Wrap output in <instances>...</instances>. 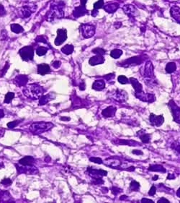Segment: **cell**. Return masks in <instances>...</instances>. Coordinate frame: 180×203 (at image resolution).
<instances>
[{"label":"cell","mask_w":180,"mask_h":203,"mask_svg":"<svg viewBox=\"0 0 180 203\" xmlns=\"http://www.w3.org/2000/svg\"><path fill=\"white\" fill-rule=\"evenodd\" d=\"M43 93H44L43 88L37 84L30 85L23 91V93L25 96L32 99L40 98L41 96H43Z\"/></svg>","instance_id":"obj_1"},{"label":"cell","mask_w":180,"mask_h":203,"mask_svg":"<svg viewBox=\"0 0 180 203\" xmlns=\"http://www.w3.org/2000/svg\"><path fill=\"white\" fill-rule=\"evenodd\" d=\"M64 4H53L47 13V20L53 21L55 18H61L64 16Z\"/></svg>","instance_id":"obj_2"},{"label":"cell","mask_w":180,"mask_h":203,"mask_svg":"<svg viewBox=\"0 0 180 203\" xmlns=\"http://www.w3.org/2000/svg\"><path fill=\"white\" fill-rule=\"evenodd\" d=\"M52 127H53V124L52 123L40 121V122H36L31 124L30 127V130L34 134H41L49 130Z\"/></svg>","instance_id":"obj_3"},{"label":"cell","mask_w":180,"mask_h":203,"mask_svg":"<svg viewBox=\"0 0 180 203\" xmlns=\"http://www.w3.org/2000/svg\"><path fill=\"white\" fill-rule=\"evenodd\" d=\"M79 31L84 38H90L95 34V26L91 24H82L79 27Z\"/></svg>","instance_id":"obj_4"},{"label":"cell","mask_w":180,"mask_h":203,"mask_svg":"<svg viewBox=\"0 0 180 203\" xmlns=\"http://www.w3.org/2000/svg\"><path fill=\"white\" fill-rule=\"evenodd\" d=\"M144 57L143 56H137V57H133L131 58H129L122 62L118 63V66L123 67H128L130 66H136L141 64L144 61Z\"/></svg>","instance_id":"obj_5"},{"label":"cell","mask_w":180,"mask_h":203,"mask_svg":"<svg viewBox=\"0 0 180 203\" xmlns=\"http://www.w3.org/2000/svg\"><path fill=\"white\" fill-rule=\"evenodd\" d=\"M19 54L20 55L21 58L23 61H28L33 59L34 57V49L33 46H27L22 47L19 49Z\"/></svg>","instance_id":"obj_6"},{"label":"cell","mask_w":180,"mask_h":203,"mask_svg":"<svg viewBox=\"0 0 180 203\" xmlns=\"http://www.w3.org/2000/svg\"><path fill=\"white\" fill-rule=\"evenodd\" d=\"M168 106H169L171 109L172 116H173L174 121L175 122L180 124V108L176 104L173 100H171L168 103Z\"/></svg>","instance_id":"obj_7"},{"label":"cell","mask_w":180,"mask_h":203,"mask_svg":"<svg viewBox=\"0 0 180 203\" xmlns=\"http://www.w3.org/2000/svg\"><path fill=\"white\" fill-rule=\"evenodd\" d=\"M88 0H80V5L76 7L73 11V16L75 17H80L87 14L86 9V3Z\"/></svg>","instance_id":"obj_8"},{"label":"cell","mask_w":180,"mask_h":203,"mask_svg":"<svg viewBox=\"0 0 180 203\" xmlns=\"http://www.w3.org/2000/svg\"><path fill=\"white\" fill-rule=\"evenodd\" d=\"M87 171L90 176L94 179H101L102 177L107 175V171H104V170L93 169L91 167H89L87 168Z\"/></svg>","instance_id":"obj_9"},{"label":"cell","mask_w":180,"mask_h":203,"mask_svg":"<svg viewBox=\"0 0 180 203\" xmlns=\"http://www.w3.org/2000/svg\"><path fill=\"white\" fill-rule=\"evenodd\" d=\"M135 96L139 100L144 102H148V103H153L156 100V97L154 94L151 93H145L143 91L141 93H136Z\"/></svg>","instance_id":"obj_10"},{"label":"cell","mask_w":180,"mask_h":203,"mask_svg":"<svg viewBox=\"0 0 180 203\" xmlns=\"http://www.w3.org/2000/svg\"><path fill=\"white\" fill-rule=\"evenodd\" d=\"M67 39V31L66 29H58L57 31V37L55 38V46H60L64 43Z\"/></svg>","instance_id":"obj_11"},{"label":"cell","mask_w":180,"mask_h":203,"mask_svg":"<svg viewBox=\"0 0 180 203\" xmlns=\"http://www.w3.org/2000/svg\"><path fill=\"white\" fill-rule=\"evenodd\" d=\"M36 9H37V6H24L19 10V14H20L21 17H22L23 18L28 17L31 15L33 13H34Z\"/></svg>","instance_id":"obj_12"},{"label":"cell","mask_w":180,"mask_h":203,"mask_svg":"<svg viewBox=\"0 0 180 203\" xmlns=\"http://www.w3.org/2000/svg\"><path fill=\"white\" fill-rule=\"evenodd\" d=\"M150 122H151V125L155 126V127H161L162 124L164 122V118H163V115L156 116L154 114H150L149 117Z\"/></svg>","instance_id":"obj_13"},{"label":"cell","mask_w":180,"mask_h":203,"mask_svg":"<svg viewBox=\"0 0 180 203\" xmlns=\"http://www.w3.org/2000/svg\"><path fill=\"white\" fill-rule=\"evenodd\" d=\"M28 77L26 76V75H17L14 80V82L17 85V86L19 87H24L26 85V84L28 83Z\"/></svg>","instance_id":"obj_14"},{"label":"cell","mask_w":180,"mask_h":203,"mask_svg":"<svg viewBox=\"0 0 180 203\" xmlns=\"http://www.w3.org/2000/svg\"><path fill=\"white\" fill-rule=\"evenodd\" d=\"M123 10L124 13L130 17H134L136 14V12H137L136 7L132 4H125L123 7Z\"/></svg>","instance_id":"obj_15"},{"label":"cell","mask_w":180,"mask_h":203,"mask_svg":"<svg viewBox=\"0 0 180 203\" xmlns=\"http://www.w3.org/2000/svg\"><path fill=\"white\" fill-rule=\"evenodd\" d=\"M144 75L146 77L152 78L154 77V66L151 61H148L145 65V70H144Z\"/></svg>","instance_id":"obj_16"},{"label":"cell","mask_w":180,"mask_h":203,"mask_svg":"<svg viewBox=\"0 0 180 203\" xmlns=\"http://www.w3.org/2000/svg\"><path fill=\"white\" fill-rule=\"evenodd\" d=\"M104 57L102 55H96L90 58L89 60V64L91 66H95L97 64H102L105 62Z\"/></svg>","instance_id":"obj_17"},{"label":"cell","mask_w":180,"mask_h":203,"mask_svg":"<svg viewBox=\"0 0 180 203\" xmlns=\"http://www.w3.org/2000/svg\"><path fill=\"white\" fill-rule=\"evenodd\" d=\"M171 16L178 23L180 24V7L178 6H173L170 10Z\"/></svg>","instance_id":"obj_18"},{"label":"cell","mask_w":180,"mask_h":203,"mask_svg":"<svg viewBox=\"0 0 180 203\" xmlns=\"http://www.w3.org/2000/svg\"><path fill=\"white\" fill-rule=\"evenodd\" d=\"M51 73L50 66L47 64H40L37 65V73L39 75H43L48 74Z\"/></svg>","instance_id":"obj_19"},{"label":"cell","mask_w":180,"mask_h":203,"mask_svg":"<svg viewBox=\"0 0 180 203\" xmlns=\"http://www.w3.org/2000/svg\"><path fill=\"white\" fill-rule=\"evenodd\" d=\"M129 81H130V82L131 83L133 88H134L136 93H141L143 91V86H142L141 84L138 81L137 79H136V78L134 77H130V79H129Z\"/></svg>","instance_id":"obj_20"},{"label":"cell","mask_w":180,"mask_h":203,"mask_svg":"<svg viewBox=\"0 0 180 203\" xmlns=\"http://www.w3.org/2000/svg\"><path fill=\"white\" fill-rule=\"evenodd\" d=\"M114 98L118 101H125L128 98V96L125 91H122V90H117Z\"/></svg>","instance_id":"obj_21"},{"label":"cell","mask_w":180,"mask_h":203,"mask_svg":"<svg viewBox=\"0 0 180 203\" xmlns=\"http://www.w3.org/2000/svg\"><path fill=\"white\" fill-rule=\"evenodd\" d=\"M119 8V4L117 2L115 3H109V4H106L105 6L103 7V9L107 13H114L118 10Z\"/></svg>","instance_id":"obj_22"},{"label":"cell","mask_w":180,"mask_h":203,"mask_svg":"<svg viewBox=\"0 0 180 203\" xmlns=\"http://www.w3.org/2000/svg\"><path fill=\"white\" fill-rule=\"evenodd\" d=\"M35 162V159L32 156H25L19 160V164L24 166H32Z\"/></svg>","instance_id":"obj_23"},{"label":"cell","mask_w":180,"mask_h":203,"mask_svg":"<svg viewBox=\"0 0 180 203\" xmlns=\"http://www.w3.org/2000/svg\"><path fill=\"white\" fill-rule=\"evenodd\" d=\"M55 94H53V93H51L49 94L46 95V96H43L39 98V104L41 106V105H45L47 103L50 102L51 100H53L55 98Z\"/></svg>","instance_id":"obj_24"},{"label":"cell","mask_w":180,"mask_h":203,"mask_svg":"<svg viewBox=\"0 0 180 203\" xmlns=\"http://www.w3.org/2000/svg\"><path fill=\"white\" fill-rule=\"evenodd\" d=\"M116 111V108L113 107V106H108L107 108H106L105 109H104V110L102 111V116H104L105 118L112 117L115 116Z\"/></svg>","instance_id":"obj_25"},{"label":"cell","mask_w":180,"mask_h":203,"mask_svg":"<svg viewBox=\"0 0 180 203\" xmlns=\"http://www.w3.org/2000/svg\"><path fill=\"white\" fill-rule=\"evenodd\" d=\"M105 164L107 165L108 166L112 167V168H117L120 166L121 162L119 160H118V159L111 158H109L106 159V160H105Z\"/></svg>","instance_id":"obj_26"},{"label":"cell","mask_w":180,"mask_h":203,"mask_svg":"<svg viewBox=\"0 0 180 203\" xmlns=\"http://www.w3.org/2000/svg\"><path fill=\"white\" fill-rule=\"evenodd\" d=\"M103 6H104V0H98L97 1H96L95 3L93 5V10L91 11V16L93 17H96L98 14V10L99 9L103 8Z\"/></svg>","instance_id":"obj_27"},{"label":"cell","mask_w":180,"mask_h":203,"mask_svg":"<svg viewBox=\"0 0 180 203\" xmlns=\"http://www.w3.org/2000/svg\"><path fill=\"white\" fill-rule=\"evenodd\" d=\"M105 88V82L102 80H98L94 81L92 85V88L95 91H102Z\"/></svg>","instance_id":"obj_28"},{"label":"cell","mask_w":180,"mask_h":203,"mask_svg":"<svg viewBox=\"0 0 180 203\" xmlns=\"http://www.w3.org/2000/svg\"><path fill=\"white\" fill-rule=\"evenodd\" d=\"M148 171H155V172H166V169L163 166L161 165H151L148 167Z\"/></svg>","instance_id":"obj_29"},{"label":"cell","mask_w":180,"mask_h":203,"mask_svg":"<svg viewBox=\"0 0 180 203\" xmlns=\"http://www.w3.org/2000/svg\"><path fill=\"white\" fill-rule=\"evenodd\" d=\"M116 144L130 145V146H137V145H138V142L133 140H118L116 142Z\"/></svg>","instance_id":"obj_30"},{"label":"cell","mask_w":180,"mask_h":203,"mask_svg":"<svg viewBox=\"0 0 180 203\" xmlns=\"http://www.w3.org/2000/svg\"><path fill=\"white\" fill-rule=\"evenodd\" d=\"M73 50H74V48H73V45L70 44H67L63 48H61V52L66 55L71 54L73 53Z\"/></svg>","instance_id":"obj_31"},{"label":"cell","mask_w":180,"mask_h":203,"mask_svg":"<svg viewBox=\"0 0 180 203\" xmlns=\"http://www.w3.org/2000/svg\"><path fill=\"white\" fill-rule=\"evenodd\" d=\"M166 72L167 73H172L177 70V65L174 62H169L166 66Z\"/></svg>","instance_id":"obj_32"},{"label":"cell","mask_w":180,"mask_h":203,"mask_svg":"<svg viewBox=\"0 0 180 203\" xmlns=\"http://www.w3.org/2000/svg\"><path fill=\"white\" fill-rule=\"evenodd\" d=\"M10 27H11V31L15 33H20L24 31L23 28L18 24H12Z\"/></svg>","instance_id":"obj_33"},{"label":"cell","mask_w":180,"mask_h":203,"mask_svg":"<svg viewBox=\"0 0 180 203\" xmlns=\"http://www.w3.org/2000/svg\"><path fill=\"white\" fill-rule=\"evenodd\" d=\"M123 51L120 49H114L112 52H110V56L111 57H112L113 59H118L123 55Z\"/></svg>","instance_id":"obj_34"},{"label":"cell","mask_w":180,"mask_h":203,"mask_svg":"<svg viewBox=\"0 0 180 203\" xmlns=\"http://www.w3.org/2000/svg\"><path fill=\"white\" fill-rule=\"evenodd\" d=\"M140 189V184L136 181H132L130 184V189L133 192H137Z\"/></svg>","instance_id":"obj_35"},{"label":"cell","mask_w":180,"mask_h":203,"mask_svg":"<svg viewBox=\"0 0 180 203\" xmlns=\"http://www.w3.org/2000/svg\"><path fill=\"white\" fill-rule=\"evenodd\" d=\"M15 97V93L12 92H9L6 94L5 98H4V103H11L12 100H13Z\"/></svg>","instance_id":"obj_36"},{"label":"cell","mask_w":180,"mask_h":203,"mask_svg":"<svg viewBox=\"0 0 180 203\" xmlns=\"http://www.w3.org/2000/svg\"><path fill=\"white\" fill-rule=\"evenodd\" d=\"M139 137H140V139L141 140V141L143 143H148V142H150L151 137H150V135H148V134H141Z\"/></svg>","instance_id":"obj_37"},{"label":"cell","mask_w":180,"mask_h":203,"mask_svg":"<svg viewBox=\"0 0 180 203\" xmlns=\"http://www.w3.org/2000/svg\"><path fill=\"white\" fill-rule=\"evenodd\" d=\"M118 80L120 83L123 84V85H125V84H127L130 82L129 80L125 76H124V75H120L118 77Z\"/></svg>","instance_id":"obj_38"},{"label":"cell","mask_w":180,"mask_h":203,"mask_svg":"<svg viewBox=\"0 0 180 203\" xmlns=\"http://www.w3.org/2000/svg\"><path fill=\"white\" fill-rule=\"evenodd\" d=\"M47 51H48V49H46V48L40 46V47L37 48V51H36V53H37V55L40 56V57H41V56H43V55L46 54V52H47Z\"/></svg>","instance_id":"obj_39"},{"label":"cell","mask_w":180,"mask_h":203,"mask_svg":"<svg viewBox=\"0 0 180 203\" xmlns=\"http://www.w3.org/2000/svg\"><path fill=\"white\" fill-rule=\"evenodd\" d=\"M92 52L93 53L96 54L97 55H102V56L105 54L106 53L105 50H104V49H102V48H95V49H93Z\"/></svg>","instance_id":"obj_40"},{"label":"cell","mask_w":180,"mask_h":203,"mask_svg":"<svg viewBox=\"0 0 180 203\" xmlns=\"http://www.w3.org/2000/svg\"><path fill=\"white\" fill-rule=\"evenodd\" d=\"M19 122H20V121H19V120H16V121H10V122H9L8 124H7V127H9L10 129L15 128V127H17L18 124H19Z\"/></svg>","instance_id":"obj_41"},{"label":"cell","mask_w":180,"mask_h":203,"mask_svg":"<svg viewBox=\"0 0 180 203\" xmlns=\"http://www.w3.org/2000/svg\"><path fill=\"white\" fill-rule=\"evenodd\" d=\"M9 67H10V64H9L7 62V63H6L5 65H4V68H3L2 70H1V73H0V77H3L4 75L6 74V73H7V70H8Z\"/></svg>","instance_id":"obj_42"},{"label":"cell","mask_w":180,"mask_h":203,"mask_svg":"<svg viewBox=\"0 0 180 203\" xmlns=\"http://www.w3.org/2000/svg\"><path fill=\"white\" fill-rule=\"evenodd\" d=\"M89 160L91 162H94L95 163H97V164H102L103 163L102 160L101 158H90Z\"/></svg>","instance_id":"obj_43"},{"label":"cell","mask_w":180,"mask_h":203,"mask_svg":"<svg viewBox=\"0 0 180 203\" xmlns=\"http://www.w3.org/2000/svg\"><path fill=\"white\" fill-rule=\"evenodd\" d=\"M46 40H46V38L44 36H37L35 38V41L42 42V43H47V41H46Z\"/></svg>","instance_id":"obj_44"},{"label":"cell","mask_w":180,"mask_h":203,"mask_svg":"<svg viewBox=\"0 0 180 203\" xmlns=\"http://www.w3.org/2000/svg\"><path fill=\"white\" fill-rule=\"evenodd\" d=\"M1 183L3 185H4V186H10V185L12 184V181L10 179H3L2 181H1Z\"/></svg>","instance_id":"obj_45"},{"label":"cell","mask_w":180,"mask_h":203,"mask_svg":"<svg viewBox=\"0 0 180 203\" xmlns=\"http://www.w3.org/2000/svg\"><path fill=\"white\" fill-rule=\"evenodd\" d=\"M156 188L155 186H152L151 189H150L149 192H148V195L150 196H154L156 194Z\"/></svg>","instance_id":"obj_46"},{"label":"cell","mask_w":180,"mask_h":203,"mask_svg":"<svg viewBox=\"0 0 180 203\" xmlns=\"http://www.w3.org/2000/svg\"><path fill=\"white\" fill-rule=\"evenodd\" d=\"M122 192V190H121L120 189H119V188H117V187H113L112 189V192L113 195H118V194L120 193V192Z\"/></svg>","instance_id":"obj_47"},{"label":"cell","mask_w":180,"mask_h":203,"mask_svg":"<svg viewBox=\"0 0 180 203\" xmlns=\"http://www.w3.org/2000/svg\"><path fill=\"white\" fill-rule=\"evenodd\" d=\"M61 62L60 61H53V64H52V66L54 67L55 69H58L59 68V67L61 66Z\"/></svg>","instance_id":"obj_48"},{"label":"cell","mask_w":180,"mask_h":203,"mask_svg":"<svg viewBox=\"0 0 180 203\" xmlns=\"http://www.w3.org/2000/svg\"><path fill=\"white\" fill-rule=\"evenodd\" d=\"M6 14V11L4 10L3 5L0 4V16H4Z\"/></svg>","instance_id":"obj_49"},{"label":"cell","mask_w":180,"mask_h":203,"mask_svg":"<svg viewBox=\"0 0 180 203\" xmlns=\"http://www.w3.org/2000/svg\"><path fill=\"white\" fill-rule=\"evenodd\" d=\"M114 77H115V74H109L105 77V78L107 80H110L111 79H113Z\"/></svg>","instance_id":"obj_50"},{"label":"cell","mask_w":180,"mask_h":203,"mask_svg":"<svg viewBox=\"0 0 180 203\" xmlns=\"http://www.w3.org/2000/svg\"><path fill=\"white\" fill-rule=\"evenodd\" d=\"M158 203H169L170 202H169L168 200H166V198H163V197H162L161 198V199H159L158 200V202H157Z\"/></svg>","instance_id":"obj_51"},{"label":"cell","mask_w":180,"mask_h":203,"mask_svg":"<svg viewBox=\"0 0 180 203\" xmlns=\"http://www.w3.org/2000/svg\"><path fill=\"white\" fill-rule=\"evenodd\" d=\"M132 153L135 155H138V156H140V155H143V152L141 150H133Z\"/></svg>","instance_id":"obj_52"},{"label":"cell","mask_w":180,"mask_h":203,"mask_svg":"<svg viewBox=\"0 0 180 203\" xmlns=\"http://www.w3.org/2000/svg\"><path fill=\"white\" fill-rule=\"evenodd\" d=\"M141 202H146V203H154V202L153 200H148L147 199V198H143V199L141 200Z\"/></svg>","instance_id":"obj_53"},{"label":"cell","mask_w":180,"mask_h":203,"mask_svg":"<svg viewBox=\"0 0 180 203\" xmlns=\"http://www.w3.org/2000/svg\"><path fill=\"white\" fill-rule=\"evenodd\" d=\"M79 89L81 90V91H84V90H85V84L84 82H82V83L79 85Z\"/></svg>","instance_id":"obj_54"},{"label":"cell","mask_w":180,"mask_h":203,"mask_svg":"<svg viewBox=\"0 0 180 203\" xmlns=\"http://www.w3.org/2000/svg\"><path fill=\"white\" fill-rule=\"evenodd\" d=\"M175 178H176V176H175L172 174H169L167 176V179H169V180L174 179Z\"/></svg>","instance_id":"obj_55"},{"label":"cell","mask_w":180,"mask_h":203,"mask_svg":"<svg viewBox=\"0 0 180 203\" xmlns=\"http://www.w3.org/2000/svg\"><path fill=\"white\" fill-rule=\"evenodd\" d=\"M173 148L175 149V150H176L178 152V153H180V144H179V145H175L174 148Z\"/></svg>","instance_id":"obj_56"},{"label":"cell","mask_w":180,"mask_h":203,"mask_svg":"<svg viewBox=\"0 0 180 203\" xmlns=\"http://www.w3.org/2000/svg\"><path fill=\"white\" fill-rule=\"evenodd\" d=\"M61 121H69L70 120V118H69V117H61Z\"/></svg>","instance_id":"obj_57"},{"label":"cell","mask_w":180,"mask_h":203,"mask_svg":"<svg viewBox=\"0 0 180 203\" xmlns=\"http://www.w3.org/2000/svg\"><path fill=\"white\" fill-rule=\"evenodd\" d=\"M127 199V197L126 196V195H123V196H121L120 197V200H125Z\"/></svg>","instance_id":"obj_58"},{"label":"cell","mask_w":180,"mask_h":203,"mask_svg":"<svg viewBox=\"0 0 180 203\" xmlns=\"http://www.w3.org/2000/svg\"><path fill=\"white\" fill-rule=\"evenodd\" d=\"M4 111H3V110H1V109H0V118H2V117H4Z\"/></svg>","instance_id":"obj_59"},{"label":"cell","mask_w":180,"mask_h":203,"mask_svg":"<svg viewBox=\"0 0 180 203\" xmlns=\"http://www.w3.org/2000/svg\"><path fill=\"white\" fill-rule=\"evenodd\" d=\"M127 171H134L135 170V167H133V166H131V167H130L129 168H127V169H126Z\"/></svg>","instance_id":"obj_60"},{"label":"cell","mask_w":180,"mask_h":203,"mask_svg":"<svg viewBox=\"0 0 180 203\" xmlns=\"http://www.w3.org/2000/svg\"><path fill=\"white\" fill-rule=\"evenodd\" d=\"M158 179H159V176L157 175H155L154 177H153V180H154V181H156Z\"/></svg>","instance_id":"obj_61"},{"label":"cell","mask_w":180,"mask_h":203,"mask_svg":"<svg viewBox=\"0 0 180 203\" xmlns=\"http://www.w3.org/2000/svg\"><path fill=\"white\" fill-rule=\"evenodd\" d=\"M177 196L178 197L180 198V188L177 190Z\"/></svg>","instance_id":"obj_62"},{"label":"cell","mask_w":180,"mask_h":203,"mask_svg":"<svg viewBox=\"0 0 180 203\" xmlns=\"http://www.w3.org/2000/svg\"><path fill=\"white\" fill-rule=\"evenodd\" d=\"M1 166H3V164L1 163H0V168H1Z\"/></svg>","instance_id":"obj_63"}]
</instances>
